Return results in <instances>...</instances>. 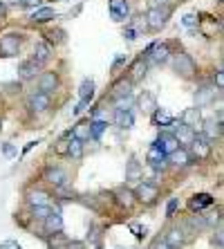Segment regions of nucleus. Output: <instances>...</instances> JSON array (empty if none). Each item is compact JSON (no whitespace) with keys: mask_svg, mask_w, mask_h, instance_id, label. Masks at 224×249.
Here are the masks:
<instances>
[{"mask_svg":"<svg viewBox=\"0 0 224 249\" xmlns=\"http://www.w3.org/2000/svg\"><path fill=\"white\" fill-rule=\"evenodd\" d=\"M168 16H171V9H168V7H150L148 12H146V23H148V29L159 32L161 27H166Z\"/></svg>","mask_w":224,"mask_h":249,"instance_id":"obj_1","label":"nucleus"},{"mask_svg":"<svg viewBox=\"0 0 224 249\" xmlns=\"http://www.w3.org/2000/svg\"><path fill=\"white\" fill-rule=\"evenodd\" d=\"M146 61L153 65H164L171 58V47L166 45V43H155V45H150L148 50H146Z\"/></svg>","mask_w":224,"mask_h":249,"instance_id":"obj_2","label":"nucleus"},{"mask_svg":"<svg viewBox=\"0 0 224 249\" xmlns=\"http://www.w3.org/2000/svg\"><path fill=\"white\" fill-rule=\"evenodd\" d=\"M171 126L175 128L172 133H175V137L179 139V144H182V148H190V146H193V142H195V137H197V135H195V128L184 126L182 122H172Z\"/></svg>","mask_w":224,"mask_h":249,"instance_id":"obj_3","label":"nucleus"},{"mask_svg":"<svg viewBox=\"0 0 224 249\" xmlns=\"http://www.w3.org/2000/svg\"><path fill=\"white\" fill-rule=\"evenodd\" d=\"M202 135H204L208 142L222 137V135H224L222 122H220L218 117H208V119H204V122H202Z\"/></svg>","mask_w":224,"mask_h":249,"instance_id":"obj_4","label":"nucleus"},{"mask_svg":"<svg viewBox=\"0 0 224 249\" xmlns=\"http://www.w3.org/2000/svg\"><path fill=\"white\" fill-rule=\"evenodd\" d=\"M155 146H159V148L166 153L168 157H171L175 151H179V148H182V144H179V139L175 137V133H161L159 137L155 139Z\"/></svg>","mask_w":224,"mask_h":249,"instance_id":"obj_5","label":"nucleus"},{"mask_svg":"<svg viewBox=\"0 0 224 249\" xmlns=\"http://www.w3.org/2000/svg\"><path fill=\"white\" fill-rule=\"evenodd\" d=\"M175 72L182 74L184 79H190V76L195 74V61L189 54H177L175 56Z\"/></svg>","mask_w":224,"mask_h":249,"instance_id":"obj_6","label":"nucleus"},{"mask_svg":"<svg viewBox=\"0 0 224 249\" xmlns=\"http://www.w3.org/2000/svg\"><path fill=\"white\" fill-rule=\"evenodd\" d=\"M20 50V36L18 34H7L0 38V54L2 56H18Z\"/></svg>","mask_w":224,"mask_h":249,"instance_id":"obj_7","label":"nucleus"},{"mask_svg":"<svg viewBox=\"0 0 224 249\" xmlns=\"http://www.w3.org/2000/svg\"><path fill=\"white\" fill-rule=\"evenodd\" d=\"M168 160H171V157L166 155V153L161 151L159 146H150L148 148V162H150V166L155 168V171H164V168L168 166Z\"/></svg>","mask_w":224,"mask_h":249,"instance_id":"obj_8","label":"nucleus"},{"mask_svg":"<svg viewBox=\"0 0 224 249\" xmlns=\"http://www.w3.org/2000/svg\"><path fill=\"white\" fill-rule=\"evenodd\" d=\"M135 196L144 204H153L157 200V186L150 184V182H139L137 189H135Z\"/></svg>","mask_w":224,"mask_h":249,"instance_id":"obj_9","label":"nucleus"},{"mask_svg":"<svg viewBox=\"0 0 224 249\" xmlns=\"http://www.w3.org/2000/svg\"><path fill=\"white\" fill-rule=\"evenodd\" d=\"M215 94H218V86L213 83V86H202L200 90L195 92V104H197V108H204V106H208V104H213V99H215Z\"/></svg>","mask_w":224,"mask_h":249,"instance_id":"obj_10","label":"nucleus"},{"mask_svg":"<svg viewBox=\"0 0 224 249\" xmlns=\"http://www.w3.org/2000/svg\"><path fill=\"white\" fill-rule=\"evenodd\" d=\"M110 16L112 20H126L128 14H130V7H128V0H110L108 2Z\"/></svg>","mask_w":224,"mask_h":249,"instance_id":"obj_11","label":"nucleus"},{"mask_svg":"<svg viewBox=\"0 0 224 249\" xmlns=\"http://www.w3.org/2000/svg\"><path fill=\"white\" fill-rule=\"evenodd\" d=\"M190 155L195 157V160H207L211 155V144H208V139L202 135V137H195L193 146H190Z\"/></svg>","mask_w":224,"mask_h":249,"instance_id":"obj_12","label":"nucleus"},{"mask_svg":"<svg viewBox=\"0 0 224 249\" xmlns=\"http://www.w3.org/2000/svg\"><path fill=\"white\" fill-rule=\"evenodd\" d=\"M50 106H52V97L45 92H34L29 97V108L34 112H45Z\"/></svg>","mask_w":224,"mask_h":249,"instance_id":"obj_13","label":"nucleus"},{"mask_svg":"<svg viewBox=\"0 0 224 249\" xmlns=\"http://www.w3.org/2000/svg\"><path fill=\"white\" fill-rule=\"evenodd\" d=\"M202 108H197V106H193V108H186L184 112H182V117H179V122L184 124V126H190V128H197L202 126Z\"/></svg>","mask_w":224,"mask_h":249,"instance_id":"obj_14","label":"nucleus"},{"mask_svg":"<svg viewBox=\"0 0 224 249\" xmlns=\"http://www.w3.org/2000/svg\"><path fill=\"white\" fill-rule=\"evenodd\" d=\"M45 180L50 182L54 189H58V186H65V184H68V173H65L63 168H58V166L47 168V171H45Z\"/></svg>","mask_w":224,"mask_h":249,"instance_id":"obj_15","label":"nucleus"},{"mask_svg":"<svg viewBox=\"0 0 224 249\" xmlns=\"http://www.w3.org/2000/svg\"><path fill=\"white\" fill-rule=\"evenodd\" d=\"M56 88H58V76H56V72H45V74L38 79V92L52 94Z\"/></svg>","mask_w":224,"mask_h":249,"instance_id":"obj_16","label":"nucleus"},{"mask_svg":"<svg viewBox=\"0 0 224 249\" xmlns=\"http://www.w3.org/2000/svg\"><path fill=\"white\" fill-rule=\"evenodd\" d=\"M137 106L144 112H155L157 110V99H155V94L148 92V90H144V92L139 94V99H137Z\"/></svg>","mask_w":224,"mask_h":249,"instance_id":"obj_17","label":"nucleus"},{"mask_svg":"<svg viewBox=\"0 0 224 249\" xmlns=\"http://www.w3.org/2000/svg\"><path fill=\"white\" fill-rule=\"evenodd\" d=\"M36 72H38V63H36L34 58H27V61H23V63L18 65V76L20 79H34L36 76Z\"/></svg>","mask_w":224,"mask_h":249,"instance_id":"obj_18","label":"nucleus"},{"mask_svg":"<svg viewBox=\"0 0 224 249\" xmlns=\"http://www.w3.org/2000/svg\"><path fill=\"white\" fill-rule=\"evenodd\" d=\"M166 243L171 245L172 249L184 247V243H186V238H184V229H179V227H172L171 231L166 233Z\"/></svg>","mask_w":224,"mask_h":249,"instance_id":"obj_19","label":"nucleus"},{"mask_svg":"<svg viewBox=\"0 0 224 249\" xmlns=\"http://www.w3.org/2000/svg\"><path fill=\"white\" fill-rule=\"evenodd\" d=\"M43 222H45V231L50 233V236H52V233H61V229H63V218H61V213H58L56 209H54V213Z\"/></svg>","mask_w":224,"mask_h":249,"instance_id":"obj_20","label":"nucleus"},{"mask_svg":"<svg viewBox=\"0 0 224 249\" xmlns=\"http://www.w3.org/2000/svg\"><path fill=\"white\" fill-rule=\"evenodd\" d=\"M115 124H117V128H121V130H128V128H132V124H135V117H132L130 110H117Z\"/></svg>","mask_w":224,"mask_h":249,"instance_id":"obj_21","label":"nucleus"},{"mask_svg":"<svg viewBox=\"0 0 224 249\" xmlns=\"http://www.w3.org/2000/svg\"><path fill=\"white\" fill-rule=\"evenodd\" d=\"M52 18H56V12H54L52 7H38L32 14V23H50Z\"/></svg>","mask_w":224,"mask_h":249,"instance_id":"obj_22","label":"nucleus"},{"mask_svg":"<svg viewBox=\"0 0 224 249\" xmlns=\"http://www.w3.org/2000/svg\"><path fill=\"white\" fill-rule=\"evenodd\" d=\"M112 94H115V99L130 97L132 94V79H121V81H117L115 88H112Z\"/></svg>","mask_w":224,"mask_h":249,"instance_id":"obj_23","label":"nucleus"},{"mask_svg":"<svg viewBox=\"0 0 224 249\" xmlns=\"http://www.w3.org/2000/svg\"><path fill=\"white\" fill-rule=\"evenodd\" d=\"M146 70H148V61H146V56H141V58H137L135 63H132V68H130V79L132 81H139V79H144L146 76Z\"/></svg>","mask_w":224,"mask_h":249,"instance_id":"obj_24","label":"nucleus"},{"mask_svg":"<svg viewBox=\"0 0 224 249\" xmlns=\"http://www.w3.org/2000/svg\"><path fill=\"white\" fill-rule=\"evenodd\" d=\"M50 56H52L50 45H47V43H36V47H34V61H36V63H38V65L47 63V61H50Z\"/></svg>","mask_w":224,"mask_h":249,"instance_id":"obj_25","label":"nucleus"},{"mask_svg":"<svg viewBox=\"0 0 224 249\" xmlns=\"http://www.w3.org/2000/svg\"><path fill=\"white\" fill-rule=\"evenodd\" d=\"M74 137L76 139H81V142H87V139L92 137V122H79L74 126Z\"/></svg>","mask_w":224,"mask_h":249,"instance_id":"obj_26","label":"nucleus"},{"mask_svg":"<svg viewBox=\"0 0 224 249\" xmlns=\"http://www.w3.org/2000/svg\"><path fill=\"white\" fill-rule=\"evenodd\" d=\"M27 202L29 207H45V204H50V196H47L45 191H29L27 193Z\"/></svg>","mask_w":224,"mask_h":249,"instance_id":"obj_27","label":"nucleus"},{"mask_svg":"<svg viewBox=\"0 0 224 249\" xmlns=\"http://www.w3.org/2000/svg\"><path fill=\"white\" fill-rule=\"evenodd\" d=\"M190 160H193V155H190V153L186 151V148H179V151H175V153L171 155V162L175 164V166H179V168L189 166Z\"/></svg>","mask_w":224,"mask_h":249,"instance_id":"obj_28","label":"nucleus"},{"mask_svg":"<svg viewBox=\"0 0 224 249\" xmlns=\"http://www.w3.org/2000/svg\"><path fill=\"white\" fill-rule=\"evenodd\" d=\"M135 200H137V196H135V191H130V189H119V191H117V202H119L121 207L130 209L132 204H135Z\"/></svg>","mask_w":224,"mask_h":249,"instance_id":"obj_29","label":"nucleus"},{"mask_svg":"<svg viewBox=\"0 0 224 249\" xmlns=\"http://www.w3.org/2000/svg\"><path fill=\"white\" fill-rule=\"evenodd\" d=\"M213 200H211V196L208 193H200V196H193V200H190V209L193 211H202L204 207H208Z\"/></svg>","mask_w":224,"mask_h":249,"instance_id":"obj_30","label":"nucleus"},{"mask_svg":"<svg viewBox=\"0 0 224 249\" xmlns=\"http://www.w3.org/2000/svg\"><path fill=\"white\" fill-rule=\"evenodd\" d=\"M79 94H81V101H83V104H90V99L94 97V83L90 81V79H86V81L81 83Z\"/></svg>","mask_w":224,"mask_h":249,"instance_id":"obj_31","label":"nucleus"},{"mask_svg":"<svg viewBox=\"0 0 224 249\" xmlns=\"http://www.w3.org/2000/svg\"><path fill=\"white\" fill-rule=\"evenodd\" d=\"M72 160H81L83 157V142L81 139H76L74 135H72V139H69V153H68Z\"/></svg>","mask_w":224,"mask_h":249,"instance_id":"obj_32","label":"nucleus"},{"mask_svg":"<svg viewBox=\"0 0 224 249\" xmlns=\"http://www.w3.org/2000/svg\"><path fill=\"white\" fill-rule=\"evenodd\" d=\"M69 240L63 236V233H52V238H50V247L52 249H68Z\"/></svg>","mask_w":224,"mask_h":249,"instance_id":"obj_33","label":"nucleus"},{"mask_svg":"<svg viewBox=\"0 0 224 249\" xmlns=\"http://www.w3.org/2000/svg\"><path fill=\"white\" fill-rule=\"evenodd\" d=\"M153 122H155L157 126H161V124H172L175 119H172V117L168 115L166 110H161V108H157V110L153 112Z\"/></svg>","mask_w":224,"mask_h":249,"instance_id":"obj_34","label":"nucleus"},{"mask_svg":"<svg viewBox=\"0 0 224 249\" xmlns=\"http://www.w3.org/2000/svg\"><path fill=\"white\" fill-rule=\"evenodd\" d=\"M139 178H141V166H139V162H135V160H130V164H128L126 180H139Z\"/></svg>","mask_w":224,"mask_h":249,"instance_id":"obj_35","label":"nucleus"},{"mask_svg":"<svg viewBox=\"0 0 224 249\" xmlns=\"http://www.w3.org/2000/svg\"><path fill=\"white\" fill-rule=\"evenodd\" d=\"M32 211H34V218H38V220H47V218L54 213V209L50 207V204H45V207H34Z\"/></svg>","mask_w":224,"mask_h":249,"instance_id":"obj_36","label":"nucleus"},{"mask_svg":"<svg viewBox=\"0 0 224 249\" xmlns=\"http://www.w3.org/2000/svg\"><path fill=\"white\" fill-rule=\"evenodd\" d=\"M115 104H117V110H130L132 104H135V99L130 97H121V99H115Z\"/></svg>","mask_w":224,"mask_h":249,"instance_id":"obj_37","label":"nucleus"},{"mask_svg":"<svg viewBox=\"0 0 224 249\" xmlns=\"http://www.w3.org/2000/svg\"><path fill=\"white\" fill-rule=\"evenodd\" d=\"M72 135H74V133H68V137L61 139V142L56 144V153H58V155H65V153H69V139H72Z\"/></svg>","mask_w":224,"mask_h":249,"instance_id":"obj_38","label":"nucleus"},{"mask_svg":"<svg viewBox=\"0 0 224 249\" xmlns=\"http://www.w3.org/2000/svg\"><path fill=\"white\" fill-rule=\"evenodd\" d=\"M105 126H108L105 122H101V119H94V122H92V137H99V135L105 130Z\"/></svg>","mask_w":224,"mask_h":249,"instance_id":"obj_39","label":"nucleus"},{"mask_svg":"<svg viewBox=\"0 0 224 249\" xmlns=\"http://www.w3.org/2000/svg\"><path fill=\"white\" fill-rule=\"evenodd\" d=\"M177 207H179V200H177V197H171V200H168V204H166V215H168V218H172V215H175Z\"/></svg>","mask_w":224,"mask_h":249,"instance_id":"obj_40","label":"nucleus"},{"mask_svg":"<svg viewBox=\"0 0 224 249\" xmlns=\"http://www.w3.org/2000/svg\"><path fill=\"white\" fill-rule=\"evenodd\" d=\"M130 231L135 233V238H137V240H141V238L146 236V227L137 225V222H132V225H130Z\"/></svg>","mask_w":224,"mask_h":249,"instance_id":"obj_41","label":"nucleus"},{"mask_svg":"<svg viewBox=\"0 0 224 249\" xmlns=\"http://www.w3.org/2000/svg\"><path fill=\"white\" fill-rule=\"evenodd\" d=\"M47 38H50V41H54V43H61V41H65V34L63 32H61V29H56V32H47Z\"/></svg>","mask_w":224,"mask_h":249,"instance_id":"obj_42","label":"nucleus"},{"mask_svg":"<svg viewBox=\"0 0 224 249\" xmlns=\"http://www.w3.org/2000/svg\"><path fill=\"white\" fill-rule=\"evenodd\" d=\"M213 83H215L220 90H224V70H218V72H215V76H213Z\"/></svg>","mask_w":224,"mask_h":249,"instance_id":"obj_43","label":"nucleus"},{"mask_svg":"<svg viewBox=\"0 0 224 249\" xmlns=\"http://www.w3.org/2000/svg\"><path fill=\"white\" fill-rule=\"evenodd\" d=\"M182 23H184L186 27H193V25L197 23V16H195V14H186V16L182 18Z\"/></svg>","mask_w":224,"mask_h":249,"instance_id":"obj_44","label":"nucleus"},{"mask_svg":"<svg viewBox=\"0 0 224 249\" xmlns=\"http://www.w3.org/2000/svg\"><path fill=\"white\" fill-rule=\"evenodd\" d=\"M213 240H215V245H218V247H224V227L215 231V238H213Z\"/></svg>","mask_w":224,"mask_h":249,"instance_id":"obj_45","label":"nucleus"},{"mask_svg":"<svg viewBox=\"0 0 224 249\" xmlns=\"http://www.w3.org/2000/svg\"><path fill=\"white\" fill-rule=\"evenodd\" d=\"M153 249H172V247L166 243V238H164V240H161V238H157L155 245H153Z\"/></svg>","mask_w":224,"mask_h":249,"instance_id":"obj_46","label":"nucleus"},{"mask_svg":"<svg viewBox=\"0 0 224 249\" xmlns=\"http://www.w3.org/2000/svg\"><path fill=\"white\" fill-rule=\"evenodd\" d=\"M123 36H126L128 41H135V38H137V29H126V32H123Z\"/></svg>","mask_w":224,"mask_h":249,"instance_id":"obj_47","label":"nucleus"},{"mask_svg":"<svg viewBox=\"0 0 224 249\" xmlns=\"http://www.w3.org/2000/svg\"><path fill=\"white\" fill-rule=\"evenodd\" d=\"M68 249H86V245L81 243V240H69Z\"/></svg>","mask_w":224,"mask_h":249,"instance_id":"obj_48","label":"nucleus"},{"mask_svg":"<svg viewBox=\"0 0 224 249\" xmlns=\"http://www.w3.org/2000/svg\"><path fill=\"white\" fill-rule=\"evenodd\" d=\"M0 249H20V247H18V243H14V240H7V243L0 245Z\"/></svg>","mask_w":224,"mask_h":249,"instance_id":"obj_49","label":"nucleus"},{"mask_svg":"<svg viewBox=\"0 0 224 249\" xmlns=\"http://www.w3.org/2000/svg\"><path fill=\"white\" fill-rule=\"evenodd\" d=\"M86 106H87V104H83V101H81L76 108H72V115H79V112H83V110H86Z\"/></svg>","mask_w":224,"mask_h":249,"instance_id":"obj_50","label":"nucleus"},{"mask_svg":"<svg viewBox=\"0 0 224 249\" xmlns=\"http://www.w3.org/2000/svg\"><path fill=\"white\" fill-rule=\"evenodd\" d=\"M23 5H25V7H38L40 0H23Z\"/></svg>","mask_w":224,"mask_h":249,"instance_id":"obj_51","label":"nucleus"},{"mask_svg":"<svg viewBox=\"0 0 224 249\" xmlns=\"http://www.w3.org/2000/svg\"><path fill=\"white\" fill-rule=\"evenodd\" d=\"M153 7H168V0H153Z\"/></svg>","mask_w":224,"mask_h":249,"instance_id":"obj_52","label":"nucleus"},{"mask_svg":"<svg viewBox=\"0 0 224 249\" xmlns=\"http://www.w3.org/2000/svg\"><path fill=\"white\" fill-rule=\"evenodd\" d=\"M5 14H7V5L0 0V18H5Z\"/></svg>","mask_w":224,"mask_h":249,"instance_id":"obj_53","label":"nucleus"},{"mask_svg":"<svg viewBox=\"0 0 224 249\" xmlns=\"http://www.w3.org/2000/svg\"><path fill=\"white\" fill-rule=\"evenodd\" d=\"M220 27H222V32H224V18H220Z\"/></svg>","mask_w":224,"mask_h":249,"instance_id":"obj_54","label":"nucleus"},{"mask_svg":"<svg viewBox=\"0 0 224 249\" xmlns=\"http://www.w3.org/2000/svg\"><path fill=\"white\" fill-rule=\"evenodd\" d=\"M12 2H18V0H12Z\"/></svg>","mask_w":224,"mask_h":249,"instance_id":"obj_55","label":"nucleus"},{"mask_svg":"<svg viewBox=\"0 0 224 249\" xmlns=\"http://www.w3.org/2000/svg\"><path fill=\"white\" fill-rule=\"evenodd\" d=\"M222 2H224V0H222Z\"/></svg>","mask_w":224,"mask_h":249,"instance_id":"obj_56","label":"nucleus"}]
</instances>
